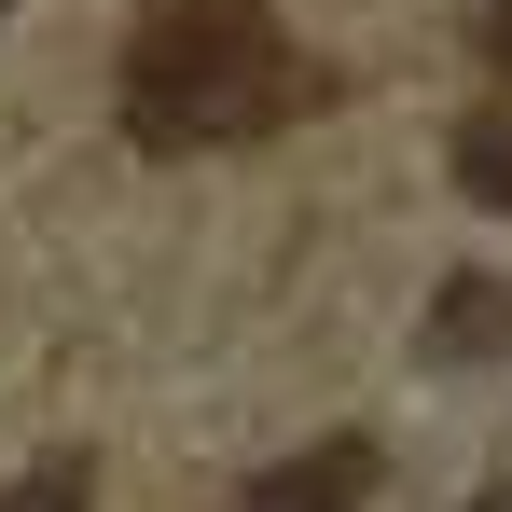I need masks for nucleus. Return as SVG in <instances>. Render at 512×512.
<instances>
[{
	"instance_id": "f257e3e1",
	"label": "nucleus",
	"mask_w": 512,
	"mask_h": 512,
	"mask_svg": "<svg viewBox=\"0 0 512 512\" xmlns=\"http://www.w3.org/2000/svg\"><path fill=\"white\" fill-rule=\"evenodd\" d=\"M125 139H153V153H194V139H250L277 125V97H291V42H277V14L250 0H167L139 42H125Z\"/></svg>"
},
{
	"instance_id": "f03ea898",
	"label": "nucleus",
	"mask_w": 512,
	"mask_h": 512,
	"mask_svg": "<svg viewBox=\"0 0 512 512\" xmlns=\"http://www.w3.org/2000/svg\"><path fill=\"white\" fill-rule=\"evenodd\" d=\"M374 499V443H305L291 471H263L250 512H360Z\"/></svg>"
},
{
	"instance_id": "7ed1b4c3",
	"label": "nucleus",
	"mask_w": 512,
	"mask_h": 512,
	"mask_svg": "<svg viewBox=\"0 0 512 512\" xmlns=\"http://www.w3.org/2000/svg\"><path fill=\"white\" fill-rule=\"evenodd\" d=\"M457 194L512 208V111H471V125H457Z\"/></svg>"
},
{
	"instance_id": "20e7f679",
	"label": "nucleus",
	"mask_w": 512,
	"mask_h": 512,
	"mask_svg": "<svg viewBox=\"0 0 512 512\" xmlns=\"http://www.w3.org/2000/svg\"><path fill=\"white\" fill-rule=\"evenodd\" d=\"M84 499H97V471H84V457H42L28 485H0V512H84Z\"/></svg>"
},
{
	"instance_id": "39448f33",
	"label": "nucleus",
	"mask_w": 512,
	"mask_h": 512,
	"mask_svg": "<svg viewBox=\"0 0 512 512\" xmlns=\"http://www.w3.org/2000/svg\"><path fill=\"white\" fill-rule=\"evenodd\" d=\"M512 333V291H471V277H457V291H443V346H499Z\"/></svg>"
},
{
	"instance_id": "423d86ee",
	"label": "nucleus",
	"mask_w": 512,
	"mask_h": 512,
	"mask_svg": "<svg viewBox=\"0 0 512 512\" xmlns=\"http://www.w3.org/2000/svg\"><path fill=\"white\" fill-rule=\"evenodd\" d=\"M471 42H485V70L512 84V0H485V28H471Z\"/></svg>"
}]
</instances>
